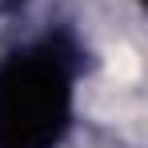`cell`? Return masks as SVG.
I'll list each match as a JSON object with an SVG mask.
<instances>
[{
	"mask_svg": "<svg viewBox=\"0 0 148 148\" xmlns=\"http://www.w3.org/2000/svg\"><path fill=\"white\" fill-rule=\"evenodd\" d=\"M72 116V64L56 44L0 64V148H52Z\"/></svg>",
	"mask_w": 148,
	"mask_h": 148,
	"instance_id": "1",
	"label": "cell"
}]
</instances>
